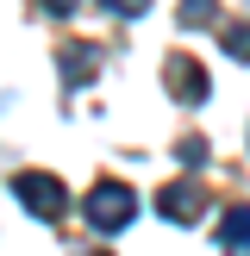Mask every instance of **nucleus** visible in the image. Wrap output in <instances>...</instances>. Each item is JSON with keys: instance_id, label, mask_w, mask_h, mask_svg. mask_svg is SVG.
Masks as SVG:
<instances>
[{"instance_id": "nucleus-11", "label": "nucleus", "mask_w": 250, "mask_h": 256, "mask_svg": "<svg viewBox=\"0 0 250 256\" xmlns=\"http://www.w3.org/2000/svg\"><path fill=\"white\" fill-rule=\"evenodd\" d=\"M44 6L56 12V19H62V12H75V0H44Z\"/></svg>"}, {"instance_id": "nucleus-9", "label": "nucleus", "mask_w": 250, "mask_h": 256, "mask_svg": "<svg viewBox=\"0 0 250 256\" xmlns=\"http://www.w3.org/2000/svg\"><path fill=\"white\" fill-rule=\"evenodd\" d=\"M100 6H106V12H119V19H138L150 0H100Z\"/></svg>"}, {"instance_id": "nucleus-3", "label": "nucleus", "mask_w": 250, "mask_h": 256, "mask_svg": "<svg viewBox=\"0 0 250 256\" xmlns=\"http://www.w3.org/2000/svg\"><path fill=\"white\" fill-rule=\"evenodd\" d=\"M156 206H162V219L188 225V219H200V212H206V188H200L194 175H182V182H169V188L156 194Z\"/></svg>"}, {"instance_id": "nucleus-8", "label": "nucleus", "mask_w": 250, "mask_h": 256, "mask_svg": "<svg viewBox=\"0 0 250 256\" xmlns=\"http://www.w3.org/2000/svg\"><path fill=\"white\" fill-rule=\"evenodd\" d=\"M212 19V0H182V25H206Z\"/></svg>"}, {"instance_id": "nucleus-7", "label": "nucleus", "mask_w": 250, "mask_h": 256, "mask_svg": "<svg viewBox=\"0 0 250 256\" xmlns=\"http://www.w3.org/2000/svg\"><path fill=\"white\" fill-rule=\"evenodd\" d=\"M219 44H225V56H238V62H250V19H232L219 32Z\"/></svg>"}, {"instance_id": "nucleus-10", "label": "nucleus", "mask_w": 250, "mask_h": 256, "mask_svg": "<svg viewBox=\"0 0 250 256\" xmlns=\"http://www.w3.org/2000/svg\"><path fill=\"white\" fill-rule=\"evenodd\" d=\"M175 156H182V162H200V156H206V138H182V150H175Z\"/></svg>"}, {"instance_id": "nucleus-1", "label": "nucleus", "mask_w": 250, "mask_h": 256, "mask_svg": "<svg viewBox=\"0 0 250 256\" xmlns=\"http://www.w3.org/2000/svg\"><path fill=\"white\" fill-rule=\"evenodd\" d=\"M132 212H138V194H132L125 182H94L88 200H82V219L94 225V232H125Z\"/></svg>"}, {"instance_id": "nucleus-6", "label": "nucleus", "mask_w": 250, "mask_h": 256, "mask_svg": "<svg viewBox=\"0 0 250 256\" xmlns=\"http://www.w3.org/2000/svg\"><path fill=\"white\" fill-rule=\"evenodd\" d=\"M219 244H225V250H250V206H232V212H225Z\"/></svg>"}, {"instance_id": "nucleus-4", "label": "nucleus", "mask_w": 250, "mask_h": 256, "mask_svg": "<svg viewBox=\"0 0 250 256\" xmlns=\"http://www.w3.org/2000/svg\"><path fill=\"white\" fill-rule=\"evenodd\" d=\"M169 94L182 100V106H200V100H206V75H200L194 56H175L169 62Z\"/></svg>"}, {"instance_id": "nucleus-2", "label": "nucleus", "mask_w": 250, "mask_h": 256, "mask_svg": "<svg viewBox=\"0 0 250 256\" xmlns=\"http://www.w3.org/2000/svg\"><path fill=\"white\" fill-rule=\"evenodd\" d=\"M12 194H19V206H32L38 219H62V212H69V188H62L56 175H44V169H25L19 182H12Z\"/></svg>"}, {"instance_id": "nucleus-5", "label": "nucleus", "mask_w": 250, "mask_h": 256, "mask_svg": "<svg viewBox=\"0 0 250 256\" xmlns=\"http://www.w3.org/2000/svg\"><path fill=\"white\" fill-rule=\"evenodd\" d=\"M62 69H69L62 82H75V88H82V82H94V69H100V50H94V44H69V50H62Z\"/></svg>"}]
</instances>
